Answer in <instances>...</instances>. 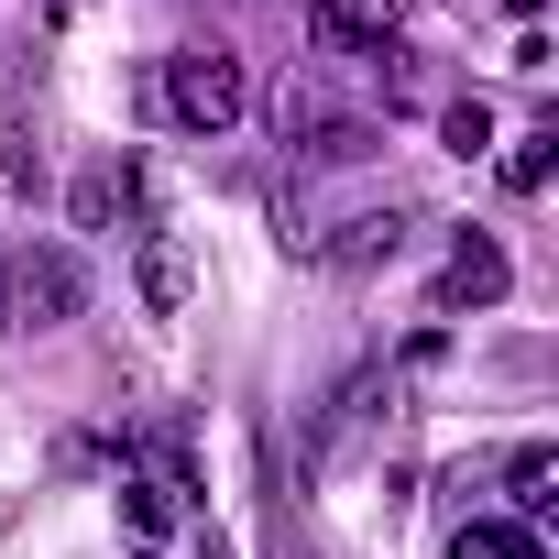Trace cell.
Returning a JSON list of instances; mask_svg holds the SVG:
<instances>
[{
	"mask_svg": "<svg viewBox=\"0 0 559 559\" xmlns=\"http://www.w3.org/2000/svg\"><path fill=\"white\" fill-rule=\"evenodd\" d=\"M165 110H176V132H230V121L252 110L241 56H230V45H176V56H165Z\"/></svg>",
	"mask_w": 559,
	"mask_h": 559,
	"instance_id": "6da1fadb",
	"label": "cell"
},
{
	"mask_svg": "<svg viewBox=\"0 0 559 559\" xmlns=\"http://www.w3.org/2000/svg\"><path fill=\"white\" fill-rule=\"evenodd\" d=\"M0 308H12L23 330H67V319L88 308V263H78L67 241H23L12 274H0Z\"/></svg>",
	"mask_w": 559,
	"mask_h": 559,
	"instance_id": "7a4b0ae2",
	"label": "cell"
},
{
	"mask_svg": "<svg viewBox=\"0 0 559 559\" xmlns=\"http://www.w3.org/2000/svg\"><path fill=\"white\" fill-rule=\"evenodd\" d=\"M406 34V0H308V45L319 56H384Z\"/></svg>",
	"mask_w": 559,
	"mask_h": 559,
	"instance_id": "3957f363",
	"label": "cell"
},
{
	"mask_svg": "<svg viewBox=\"0 0 559 559\" xmlns=\"http://www.w3.org/2000/svg\"><path fill=\"white\" fill-rule=\"evenodd\" d=\"M504 297V241L493 230H461V252H450V274H439V319L450 308H493Z\"/></svg>",
	"mask_w": 559,
	"mask_h": 559,
	"instance_id": "277c9868",
	"label": "cell"
},
{
	"mask_svg": "<svg viewBox=\"0 0 559 559\" xmlns=\"http://www.w3.org/2000/svg\"><path fill=\"white\" fill-rule=\"evenodd\" d=\"M504 493H515V504H504L515 526H548V504H559V450H548V439H526V450L504 461Z\"/></svg>",
	"mask_w": 559,
	"mask_h": 559,
	"instance_id": "5b68a950",
	"label": "cell"
},
{
	"mask_svg": "<svg viewBox=\"0 0 559 559\" xmlns=\"http://www.w3.org/2000/svg\"><path fill=\"white\" fill-rule=\"evenodd\" d=\"M450 559H548V537L515 526V515H461L450 526Z\"/></svg>",
	"mask_w": 559,
	"mask_h": 559,
	"instance_id": "8992f818",
	"label": "cell"
},
{
	"mask_svg": "<svg viewBox=\"0 0 559 559\" xmlns=\"http://www.w3.org/2000/svg\"><path fill=\"white\" fill-rule=\"evenodd\" d=\"M187 286H198V274H187V241H176V230H154V241H143V308H154V319H176V308H187Z\"/></svg>",
	"mask_w": 559,
	"mask_h": 559,
	"instance_id": "52a82bcc",
	"label": "cell"
},
{
	"mask_svg": "<svg viewBox=\"0 0 559 559\" xmlns=\"http://www.w3.org/2000/svg\"><path fill=\"white\" fill-rule=\"evenodd\" d=\"M395 209H362V219H341V241H330V263H395Z\"/></svg>",
	"mask_w": 559,
	"mask_h": 559,
	"instance_id": "ba28073f",
	"label": "cell"
},
{
	"mask_svg": "<svg viewBox=\"0 0 559 559\" xmlns=\"http://www.w3.org/2000/svg\"><path fill=\"white\" fill-rule=\"evenodd\" d=\"M439 143H450V154H483V143H493V110H483V99H450V110H439Z\"/></svg>",
	"mask_w": 559,
	"mask_h": 559,
	"instance_id": "9c48e42d",
	"label": "cell"
},
{
	"mask_svg": "<svg viewBox=\"0 0 559 559\" xmlns=\"http://www.w3.org/2000/svg\"><path fill=\"white\" fill-rule=\"evenodd\" d=\"M548 143H559V132H526V143L504 154V176H515V187H548Z\"/></svg>",
	"mask_w": 559,
	"mask_h": 559,
	"instance_id": "30bf717a",
	"label": "cell"
},
{
	"mask_svg": "<svg viewBox=\"0 0 559 559\" xmlns=\"http://www.w3.org/2000/svg\"><path fill=\"white\" fill-rule=\"evenodd\" d=\"M110 209H121V176H110V165H99V176H78V219H88V230H99V219H110Z\"/></svg>",
	"mask_w": 559,
	"mask_h": 559,
	"instance_id": "8fae6325",
	"label": "cell"
},
{
	"mask_svg": "<svg viewBox=\"0 0 559 559\" xmlns=\"http://www.w3.org/2000/svg\"><path fill=\"white\" fill-rule=\"evenodd\" d=\"M286 559H308V548H286Z\"/></svg>",
	"mask_w": 559,
	"mask_h": 559,
	"instance_id": "7c38bea8",
	"label": "cell"
}]
</instances>
